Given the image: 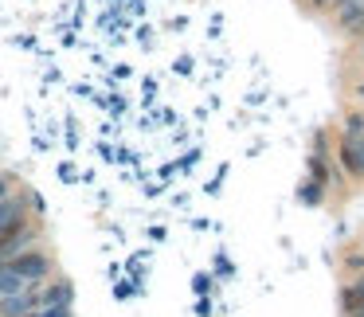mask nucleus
I'll use <instances>...</instances> for the list:
<instances>
[{"label":"nucleus","mask_w":364,"mask_h":317,"mask_svg":"<svg viewBox=\"0 0 364 317\" xmlns=\"http://www.w3.org/2000/svg\"><path fill=\"white\" fill-rule=\"evenodd\" d=\"M353 95H356V98H360V102H364V82H356V90H353Z\"/></svg>","instance_id":"8"},{"label":"nucleus","mask_w":364,"mask_h":317,"mask_svg":"<svg viewBox=\"0 0 364 317\" xmlns=\"http://www.w3.org/2000/svg\"><path fill=\"white\" fill-rule=\"evenodd\" d=\"M4 262H9L24 282H40V278H48V270H51L48 254H40V251H20V254H12V259H4Z\"/></svg>","instance_id":"1"},{"label":"nucleus","mask_w":364,"mask_h":317,"mask_svg":"<svg viewBox=\"0 0 364 317\" xmlns=\"http://www.w3.org/2000/svg\"><path fill=\"white\" fill-rule=\"evenodd\" d=\"M345 137H364V114H348L345 118Z\"/></svg>","instance_id":"4"},{"label":"nucleus","mask_w":364,"mask_h":317,"mask_svg":"<svg viewBox=\"0 0 364 317\" xmlns=\"http://www.w3.org/2000/svg\"><path fill=\"white\" fill-rule=\"evenodd\" d=\"M333 20H337V28L345 36H364V0H353V4L337 9V12H333Z\"/></svg>","instance_id":"3"},{"label":"nucleus","mask_w":364,"mask_h":317,"mask_svg":"<svg viewBox=\"0 0 364 317\" xmlns=\"http://www.w3.org/2000/svg\"><path fill=\"white\" fill-rule=\"evenodd\" d=\"M36 317H71V309L67 306H48L43 313H36Z\"/></svg>","instance_id":"5"},{"label":"nucleus","mask_w":364,"mask_h":317,"mask_svg":"<svg viewBox=\"0 0 364 317\" xmlns=\"http://www.w3.org/2000/svg\"><path fill=\"white\" fill-rule=\"evenodd\" d=\"M208 286H212V274H196V282H192V290H196V294H204Z\"/></svg>","instance_id":"6"},{"label":"nucleus","mask_w":364,"mask_h":317,"mask_svg":"<svg viewBox=\"0 0 364 317\" xmlns=\"http://www.w3.org/2000/svg\"><path fill=\"white\" fill-rule=\"evenodd\" d=\"M306 4H309L314 12H329V4H333V0H306Z\"/></svg>","instance_id":"7"},{"label":"nucleus","mask_w":364,"mask_h":317,"mask_svg":"<svg viewBox=\"0 0 364 317\" xmlns=\"http://www.w3.org/2000/svg\"><path fill=\"white\" fill-rule=\"evenodd\" d=\"M341 168L348 176H364V137H341Z\"/></svg>","instance_id":"2"}]
</instances>
